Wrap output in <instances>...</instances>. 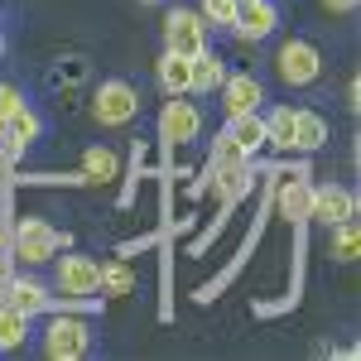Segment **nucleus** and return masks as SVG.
I'll use <instances>...</instances> for the list:
<instances>
[{
  "label": "nucleus",
  "instance_id": "nucleus-6",
  "mask_svg": "<svg viewBox=\"0 0 361 361\" xmlns=\"http://www.w3.org/2000/svg\"><path fill=\"white\" fill-rule=\"evenodd\" d=\"M49 265H54V294H102V260L82 250H58Z\"/></svg>",
  "mask_w": 361,
  "mask_h": 361
},
{
  "label": "nucleus",
  "instance_id": "nucleus-9",
  "mask_svg": "<svg viewBox=\"0 0 361 361\" xmlns=\"http://www.w3.org/2000/svg\"><path fill=\"white\" fill-rule=\"evenodd\" d=\"M5 304L20 308L25 318H49L58 304L54 284H44V279H29V275H10V284H5Z\"/></svg>",
  "mask_w": 361,
  "mask_h": 361
},
{
  "label": "nucleus",
  "instance_id": "nucleus-23",
  "mask_svg": "<svg viewBox=\"0 0 361 361\" xmlns=\"http://www.w3.org/2000/svg\"><path fill=\"white\" fill-rule=\"evenodd\" d=\"M5 130H10V135H20L25 145H34V140L44 135V121H39V111H34V106L25 102V106H20L15 116H5Z\"/></svg>",
  "mask_w": 361,
  "mask_h": 361
},
{
  "label": "nucleus",
  "instance_id": "nucleus-24",
  "mask_svg": "<svg viewBox=\"0 0 361 361\" xmlns=\"http://www.w3.org/2000/svg\"><path fill=\"white\" fill-rule=\"evenodd\" d=\"M236 10H241V0H202L197 5V15L207 20V29H231L236 25Z\"/></svg>",
  "mask_w": 361,
  "mask_h": 361
},
{
  "label": "nucleus",
  "instance_id": "nucleus-25",
  "mask_svg": "<svg viewBox=\"0 0 361 361\" xmlns=\"http://www.w3.org/2000/svg\"><path fill=\"white\" fill-rule=\"evenodd\" d=\"M87 73H92L87 58H63L54 68V87H78V82H87Z\"/></svg>",
  "mask_w": 361,
  "mask_h": 361
},
{
  "label": "nucleus",
  "instance_id": "nucleus-11",
  "mask_svg": "<svg viewBox=\"0 0 361 361\" xmlns=\"http://www.w3.org/2000/svg\"><path fill=\"white\" fill-rule=\"evenodd\" d=\"M275 29H279V5L275 0H246V5L236 10L231 34H236L241 44H265Z\"/></svg>",
  "mask_w": 361,
  "mask_h": 361
},
{
  "label": "nucleus",
  "instance_id": "nucleus-30",
  "mask_svg": "<svg viewBox=\"0 0 361 361\" xmlns=\"http://www.w3.org/2000/svg\"><path fill=\"white\" fill-rule=\"evenodd\" d=\"M0 58H5V34H0Z\"/></svg>",
  "mask_w": 361,
  "mask_h": 361
},
{
  "label": "nucleus",
  "instance_id": "nucleus-16",
  "mask_svg": "<svg viewBox=\"0 0 361 361\" xmlns=\"http://www.w3.org/2000/svg\"><path fill=\"white\" fill-rule=\"evenodd\" d=\"M154 78L164 87V97H188V87H193V58L183 54H159V68H154Z\"/></svg>",
  "mask_w": 361,
  "mask_h": 361
},
{
  "label": "nucleus",
  "instance_id": "nucleus-4",
  "mask_svg": "<svg viewBox=\"0 0 361 361\" xmlns=\"http://www.w3.org/2000/svg\"><path fill=\"white\" fill-rule=\"evenodd\" d=\"M159 145H164V154L169 149H183V145H193V140H202V106L197 102H183V97H169L164 106H159Z\"/></svg>",
  "mask_w": 361,
  "mask_h": 361
},
{
  "label": "nucleus",
  "instance_id": "nucleus-10",
  "mask_svg": "<svg viewBox=\"0 0 361 361\" xmlns=\"http://www.w3.org/2000/svg\"><path fill=\"white\" fill-rule=\"evenodd\" d=\"M217 97H222V116H226V121L265 106V87H260L255 73H226V82L217 87Z\"/></svg>",
  "mask_w": 361,
  "mask_h": 361
},
{
  "label": "nucleus",
  "instance_id": "nucleus-15",
  "mask_svg": "<svg viewBox=\"0 0 361 361\" xmlns=\"http://www.w3.org/2000/svg\"><path fill=\"white\" fill-rule=\"evenodd\" d=\"M323 145H328V121H323V111H313V106H299V121H294V154L313 159Z\"/></svg>",
  "mask_w": 361,
  "mask_h": 361
},
{
  "label": "nucleus",
  "instance_id": "nucleus-14",
  "mask_svg": "<svg viewBox=\"0 0 361 361\" xmlns=\"http://www.w3.org/2000/svg\"><path fill=\"white\" fill-rule=\"evenodd\" d=\"M226 58L217 54V49H202V54H193V87H188V97H217V87L226 82Z\"/></svg>",
  "mask_w": 361,
  "mask_h": 361
},
{
  "label": "nucleus",
  "instance_id": "nucleus-20",
  "mask_svg": "<svg viewBox=\"0 0 361 361\" xmlns=\"http://www.w3.org/2000/svg\"><path fill=\"white\" fill-rule=\"evenodd\" d=\"M159 246H164V255H159V318H173V231H164L159 236Z\"/></svg>",
  "mask_w": 361,
  "mask_h": 361
},
{
  "label": "nucleus",
  "instance_id": "nucleus-13",
  "mask_svg": "<svg viewBox=\"0 0 361 361\" xmlns=\"http://www.w3.org/2000/svg\"><path fill=\"white\" fill-rule=\"evenodd\" d=\"M265 116V149H275L284 159H294V121H299V106H270Z\"/></svg>",
  "mask_w": 361,
  "mask_h": 361
},
{
  "label": "nucleus",
  "instance_id": "nucleus-21",
  "mask_svg": "<svg viewBox=\"0 0 361 361\" xmlns=\"http://www.w3.org/2000/svg\"><path fill=\"white\" fill-rule=\"evenodd\" d=\"M145 154H149V145L145 140H135L130 145V164H126V173H121V193H116V207L126 212L130 202H135V188H140V169H145Z\"/></svg>",
  "mask_w": 361,
  "mask_h": 361
},
{
  "label": "nucleus",
  "instance_id": "nucleus-5",
  "mask_svg": "<svg viewBox=\"0 0 361 361\" xmlns=\"http://www.w3.org/2000/svg\"><path fill=\"white\" fill-rule=\"evenodd\" d=\"M275 73L284 87H313L323 78V54L313 39H284L275 54Z\"/></svg>",
  "mask_w": 361,
  "mask_h": 361
},
{
  "label": "nucleus",
  "instance_id": "nucleus-2",
  "mask_svg": "<svg viewBox=\"0 0 361 361\" xmlns=\"http://www.w3.org/2000/svg\"><path fill=\"white\" fill-rule=\"evenodd\" d=\"M44 357L54 361H82L92 357V323H87L82 313H49V323H44Z\"/></svg>",
  "mask_w": 361,
  "mask_h": 361
},
{
  "label": "nucleus",
  "instance_id": "nucleus-1",
  "mask_svg": "<svg viewBox=\"0 0 361 361\" xmlns=\"http://www.w3.org/2000/svg\"><path fill=\"white\" fill-rule=\"evenodd\" d=\"M73 246V236L68 231H58V226H49L44 217H20V222H10V231H5V250L15 255V265H49L58 250Z\"/></svg>",
  "mask_w": 361,
  "mask_h": 361
},
{
  "label": "nucleus",
  "instance_id": "nucleus-12",
  "mask_svg": "<svg viewBox=\"0 0 361 361\" xmlns=\"http://www.w3.org/2000/svg\"><path fill=\"white\" fill-rule=\"evenodd\" d=\"M222 135L246 154V159H260V149H265V116L260 111H246V116H231L222 126Z\"/></svg>",
  "mask_w": 361,
  "mask_h": 361
},
{
  "label": "nucleus",
  "instance_id": "nucleus-32",
  "mask_svg": "<svg viewBox=\"0 0 361 361\" xmlns=\"http://www.w3.org/2000/svg\"><path fill=\"white\" fill-rule=\"evenodd\" d=\"M149 5H159V0H149Z\"/></svg>",
  "mask_w": 361,
  "mask_h": 361
},
{
  "label": "nucleus",
  "instance_id": "nucleus-17",
  "mask_svg": "<svg viewBox=\"0 0 361 361\" xmlns=\"http://www.w3.org/2000/svg\"><path fill=\"white\" fill-rule=\"evenodd\" d=\"M82 173H87V183H111V178H121L116 149L111 145H92V149H82Z\"/></svg>",
  "mask_w": 361,
  "mask_h": 361
},
{
  "label": "nucleus",
  "instance_id": "nucleus-18",
  "mask_svg": "<svg viewBox=\"0 0 361 361\" xmlns=\"http://www.w3.org/2000/svg\"><path fill=\"white\" fill-rule=\"evenodd\" d=\"M130 289H135V270H130V260H126V255L102 260V299H121V294H130Z\"/></svg>",
  "mask_w": 361,
  "mask_h": 361
},
{
  "label": "nucleus",
  "instance_id": "nucleus-28",
  "mask_svg": "<svg viewBox=\"0 0 361 361\" xmlns=\"http://www.w3.org/2000/svg\"><path fill=\"white\" fill-rule=\"evenodd\" d=\"M323 5H328L333 15H347V10H357V0H323Z\"/></svg>",
  "mask_w": 361,
  "mask_h": 361
},
{
  "label": "nucleus",
  "instance_id": "nucleus-19",
  "mask_svg": "<svg viewBox=\"0 0 361 361\" xmlns=\"http://www.w3.org/2000/svg\"><path fill=\"white\" fill-rule=\"evenodd\" d=\"M29 323H34V318H25L20 308L0 304V352H20L29 342Z\"/></svg>",
  "mask_w": 361,
  "mask_h": 361
},
{
  "label": "nucleus",
  "instance_id": "nucleus-31",
  "mask_svg": "<svg viewBox=\"0 0 361 361\" xmlns=\"http://www.w3.org/2000/svg\"><path fill=\"white\" fill-rule=\"evenodd\" d=\"M0 130H5V121H0Z\"/></svg>",
  "mask_w": 361,
  "mask_h": 361
},
{
  "label": "nucleus",
  "instance_id": "nucleus-8",
  "mask_svg": "<svg viewBox=\"0 0 361 361\" xmlns=\"http://www.w3.org/2000/svg\"><path fill=\"white\" fill-rule=\"evenodd\" d=\"M357 217V188L347 183H313L308 193V222H323V226H337Z\"/></svg>",
  "mask_w": 361,
  "mask_h": 361
},
{
  "label": "nucleus",
  "instance_id": "nucleus-29",
  "mask_svg": "<svg viewBox=\"0 0 361 361\" xmlns=\"http://www.w3.org/2000/svg\"><path fill=\"white\" fill-rule=\"evenodd\" d=\"M5 284H10V275H0V304H5Z\"/></svg>",
  "mask_w": 361,
  "mask_h": 361
},
{
  "label": "nucleus",
  "instance_id": "nucleus-7",
  "mask_svg": "<svg viewBox=\"0 0 361 361\" xmlns=\"http://www.w3.org/2000/svg\"><path fill=\"white\" fill-rule=\"evenodd\" d=\"M164 49L169 54H183V58H193L207 49V20L197 15V10H169L164 15Z\"/></svg>",
  "mask_w": 361,
  "mask_h": 361
},
{
  "label": "nucleus",
  "instance_id": "nucleus-26",
  "mask_svg": "<svg viewBox=\"0 0 361 361\" xmlns=\"http://www.w3.org/2000/svg\"><path fill=\"white\" fill-rule=\"evenodd\" d=\"M25 140L20 135H10V130H0V173H10V169L20 164V159H25Z\"/></svg>",
  "mask_w": 361,
  "mask_h": 361
},
{
  "label": "nucleus",
  "instance_id": "nucleus-27",
  "mask_svg": "<svg viewBox=\"0 0 361 361\" xmlns=\"http://www.w3.org/2000/svg\"><path fill=\"white\" fill-rule=\"evenodd\" d=\"M20 106H25V92H20L15 82H0V121H5V116H15Z\"/></svg>",
  "mask_w": 361,
  "mask_h": 361
},
{
  "label": "nucleus",
  "instance_id": "nucleus-22",
  "mask_svg": "<svg viewBox=\"0 0 361 361\" xmlns=\"http://www.w3.org/2000/svg\"><path fill=\"white\" fill-rule=\"evenodd\" d=\"M328 250H333L337 260H357V250H361V231H357V217H347V222L328 226Z\"/></svg>",
  "mask_w": 361,
  "mask_h": 361
},
{
  "label": "nucleus",
  "instance_id": "nucleus-33",
  "mask_svg": "<svg viewBox=\"0 0 361 361\" xmlns=\"http://www.w3.org/2000/svg\"><path fill=\"white\" fill-rule=\"evenodd\" d=\"M241 5H246V0H241Z\"/></svg>",
  "mask_w": 361,
  "mask_h": 361
},
{
  "label": "nucleus",
  "instance_id": "nucleus-3",
  "mask_svg": "<svg viewBox=\"0 0 361 361\" xmlns=\"http://www.w3.org/2000/svg\"><path fill=\"white\" fill-rule=\"evenodd\" d=\"M140 92L135 82H126V78H106V82L92 92V121L102 126V130H121V126H130L140 116Z\"/></svg>",
  "mask_w": 361,
  "mask_h": 361
}]
</instances>
